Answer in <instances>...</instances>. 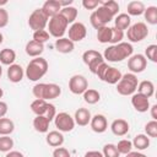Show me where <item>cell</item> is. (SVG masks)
<instances>
[{
	"label": "cell",
	"mask_w": 157,
	"mask_h": 157,
	"mask_svg": "<svg viewBox=\"0 0 157 157\" xmlns=\"http://www.w3.org/2000/svg\"><path fill=\"white\" fill-rule=\"evenodd\" d=\"M82 6L86 10H96L99 6V0H82Z\"/></svg>",
	"instance_id": "45"
},
{
	"label": "cell",
	"mask_w": 157,
	"mask_h": 157,
	"mask_svg": "<svg viewBox=\"0 0 157 157\" xmlns=\"http://www.w3.org/2000/svg\"><path fill=\"white\" fill-rule=\"evenodd\" d=\"M90 125H91V129L97 132V134H102L107 130L108 128V121H107V118L103 115V114H96L91 118V121H90Z\"/></svg>",
	"instance_id": "15"
},
{
	"label": "cell",
	"mask_w": 157,
	"mask_h": 157,
	"mask_svg": "<svg viewBox=\"0 0 157 157\" xmlns=\"http://www.w3.org/2000/svg\"><path fill=\"white\" fill-rule=\"evenodd\" d=\"M25 76V71L22 69L21 65L18 64H12L9 66L7 69V78L13 82V83H17V82H21L22 78Z\"/></svg>",
	"instance_id": "18"
},
{
	"label": "cell",
	"mask_w": 157,
	"mask_h": 157,
	"mask_svg": "<svg viewBox=\"0 0 157 157\" xmlns=\"http://www.w3.org/2000/svg\"><path fill=\"white\" fill-rule=\"evenodd\" d=\"M125 157H147V156L141 153V152H139V151H131L128 155H125Z\"/></svg>",
	"instance_id": "50"
},
{
	"label": "cell",
	"mask_w": 157,
	"mask_h": 157,
	"mask_svg": "<svg viewBox=\"0 0 157 157\" xmlns=\"http://www.w3.org/2000/svg\"><path fill=\"white\" fill-rule=\"evenodd\" d=\"M145 5L142 1H130L126 6V10H128V15L129 16H140L144 13L145 11Z\"/></svg>",
	"instance_id": "29"
},
{
	"label": "cell",
	"mask_w": 157,
	"mask_h": 157,
	"mask_svg": "<svg viewBox=\"0 0 157 157\" xmlns=\"http://www.w3.org/2000/svg\"><path fill=\"white\" fill-rule=\"evenodd\" d=\"M147 36H148V28H147V25L144 23V22H136V23L131 25L128 28V32H126L128 39L132 43L141 42Z\"/></svg>",
	"instance_id": "7"
},
{
	"label": "cell",
	"mask_w": 157,
	"mask_h": 157,
	"mask_svg": "<svg viewBox=\"0 0 157 157\" xmlns=\"http://www.w3.org/2000/svg\"><path fill=\"white\" fill-rule=\"evenodd\" d=\"M9 23V13L4 7H0V28L6 27Z\"/></svg>",
	"instance_id": "46"
},
{
	"label": "cell",
	"mask_w": 157,
	"mask_h": 157,
	"mask_svg": "<svg viewBox=\"0 0 157 157\" xmlns=\"http://www.w3.org/2000/svg\"><path fill=\"white\" fill-rule=\"evenodd\" d=\"M31 110L36 115H44L49 121H52L56 115L55 105L52 103H48L44 99H34L31 103Z\"/></svg>",
	"instance_id": "6"
},
{
	"label": "cell",
	"mask_w": 157,
	"mask_h": 157,
	"mask_svg": "<svg viewBox=\"0 0 157 157\" xmlns=\"http://www.w3.org/2000/svg\"><path fill=\"white\" fill-rule=\"evenodd\" d=\"M40 9L48 16V18H50V17H53V16H55L60 12L61 6H60L58 0H47Z\"/></svg>",
	"instance_id": "20"
},
{
	"label": "cell",
	"mask_w": 157,
	"mask_h": 157,
	"mask_svg": "<svg viewBox=\"0 0 157 157\" xmlns=\"http://www.w3.org/2000/svg\"><path fill=\"white\" fill-rule=\"evenodd\" d=\"M99 5L105 7L107 10H109L112 12L113 16H117L118 15V11H119V4L114 0H99Z\"/></svg>",
	"instance_id": "37"
},
{
	"label": "cell",
	"mask_w": 157,
	"mask_h": 157,
	"mask_svg": "<svg viewBox=\"0 0 157 157\" xmlns=\"http://www.w3.org/2000/svg\"><path fill=\"white\" fill-rule=\"evenodd\" d=\"M82 60H83V63L88 66V69H90V71H91L92 74H96L98 66H99L102 63H104L103 55H102L99 52L93 50V49L86 50V52L82 54Z\"/></svg>",
	"instance_id": "10"
},
{
	"label": "cell",
	"mask_w": 157,
	"mask_h": 157,
	"mask_svg": "<svg viewBox=\"0 0 157 157\" xmlns=\"http://www.w3.org/2000/svg\"><path fill=\"white\" fill-rule=\"evenodd\" d=\"M55 49L59 52V53H63V54H69L74 50L75 48V44L69 39V38H59L55 40Z\"/></svg>",
	"instance_id": "23"
},
{
	"label": "cell",
	"mask_w": 157,
	"mask_h": 157,
	"mask_svg": "<svg viewBox=\"0 0 157 157\" xmlns=\"http://www.w3.org/2000/svg\"><path fill=\"white\" fill-rule=\"evenodd\" d=\"M121 78V72L113 66H108L102 76V81L109 83V85H115L119 82V80Z\"/></svg>",
	"instance_id": "17"
},
{
	"label": "cell",
	"mask_w": 157,
	"mask_h": 157,
	"mask_svg": "<svg viewBox=\"0 0 157 157\" xmlns=\"http://www.w3.org/2000/svg\"><path fill=\"white\" fill-rule=\"evenodd\" d=\"M2 40H4V36H2V33L0 32V44L2 43Z\"/></svg>",
	"instance_id": "55"
},
{
	"label": "cell",
	"mask_w": 157,
	"mask_h": 157,
	"mask_svg": "<svg viewBox=\"0 0 157 157\" xmlns=\"http://www.w3.org/2000/svg\"><path fill=\"white\" fill-rule=\"evenodd\" d=\"M90 22H91V25H92V27H93L94 29H98V28L103 27V25H102L101 21L97 18V16L94 15V12L91 13V16H90Z\"/></svg>",
	"instance_id": "47"
},
{
	"label": "cell",
	"mask_w": 157,
	"mask_h": 157,
	"mask_svg": "<svg viewBox=\"0 0 157 157\" xmlns=\"http://www.w3.org/2000/svg\"><path fill=\"white\" fill-rule=\"evenodd\" d=\"M25 50H26V54H27L28 56L38 58V56H40V54L44 52V44L38 43V42H36V40L32 39V40L27 42Z\"/></svg>",
	"instance_id": "21"
},
{
	"label": "cell",
	"mask_w": 157,
	"mask_h": 157,
	"mask_svg": "<svg viewBox=\"0 0 157 157\" xmlns=\"http://www.w3.org/2000/svg\"><path fill=\"white\" fill-rule=\"evenodd\" d=\"M48 16L42 11V9H36L28 17V26L31 29H33V32L36 31H40L44 29L48 25Z\"/></svg>",
	"instance_id": "9"
},
{
	"label": "cell",
	"mask_w": 157,
	"mask_h": 157,
	"mask_svg": "<svg viewBox=\"0 0 157 157\" xmlns=\"http://www.w3.org/2000/svg\"><path fill=\"white\" fill-rule=\"evenodd\" d=\"M94 15L97 16V18L101 21V23L103 25V26H107L113 18H114V16L112 15V12L109 11V10H107L105 7H103V6H98L94 11Z\"/></svg>",
	"instance_id": "25"
},
{
	"label": "cell",
	"mask_w": 157,
	"mask_h": 157,
	"mask_svg": "<svg viewBox=\"0 0 157 157\" xmlns=\"http://www.w3.org/2000/svg\"><path fill=\"white\" fill-rule=\"evenodd\" d=\"M13 147V140L10 136H0V152H10Z\"/></svg>",
	"instance_id": "38"
},
{
	"label": "cell",
	"mask_w": 157,
	"mask_h": 157,
	"mask_svg": "<svg viewBox=\"0 0 157 157\" xmlns=\"http://www.w3.org/2000/svg\"><path fill=\"white\" fill-rule=\"evenodd\" d=\"M145 20L150 25H157V7L156 6H148L144 11Z\"/></svg>",
	"instance_id": "35"
},
{
	"label": "cell",
	"mask_w": 157,
	"mask_h": 157,
	"mask_svg": "<svg viewBox=\"0 0 157 157\" xmlns=\"http://www.w3.org/2000/svg\"><path fill=\"white\" fill-rule=\"evenodd\" d=\"M131 142H132V147H135L137 151H142L150 146V137L145 134H139L134 137Z\"/></svg>",
	"instance_id": "30"
},
{
	"label": "cell",
	"mask_w": 157,
	"mask_h": 157,
	"mask_svg": "<svg viewBox=\"0 0 157 157\" xmlns=\"http://www.w3.org/2000/svg\"><path fill=\"white\" fill-rule=\"evenodd\" d=\"M131 104L137 110L139 113H145L150 109V101L147 97L140 94V93H134L131 97Z\"/></svg>",
	"instance_id": "14"
},
{
	"label": "cell",
	"mask_w": 157,
	"mask_h": 157,
	"mask_svg": "<svg viewBox=\"0 0 157 157\" xmlns=\"http://www.w3.org/2000/svg\"><path fill=\"white\" fill-rule=\"evenodd\" d=\"M103 157H119L120 153L117 150V146L114 144H107L103 146Z\"/></svg>",
	"instance_id": "39"
},
{
	"label": "cell",
	"mask_w": 157,
	"mask_h": 157,
	"mask_svg": "<svg viewBox=\"0 0 157 157\" xmlns=\"http://www.w3.org/2000/svg\"><path fill=\"white\" fill-rule=\"evenodd\" d=\"M58 1H59V4H60L61 9H63V7H67V6H71V4L74 2L72 0H66V1H60V0H58Z\"/></svg>",
	"instance_id": "53"
},
{
	"label": "cell",
	"mask_w": 157,
	"mask_h": 157,
	"mask_svg": "<svg viewBox=\"0 0 157 157\" xmlns=\"http://www.w3.org/2000/svg\"><path fill=\"white\" fill-rule=\"evenodd\" d=\"M47 26H48V33H49V36L59 39V38H63V36L65 34L69 23L66 22V20L60 13H58V15L50 17V20L48 21V25Z\"/></svg>",
	"instance_id": "5"
},
{
	"label": "cell",
	"mask_w": 157,
	"mask_h": 157,
	"mask_svg": "<svg viewBox=\"0 0 157 157\" xmlns=\"http://www.w3.org/2000/svg\"><path fill=\"white\" fill-rule=\"evenodd\" d=\"M130 26H131V18L128 13H119L114 18V27L120 31L128 29Z\"/></svg>",
	"instance_id": "26"
},
{
	"label": "cell",
	"mask_w": 157,
	"mask_h": 157,
	"mask_svg": "<svg viewBox=\"0 0 157 157\" xmlns=\"http://www.w3.org/2000/svg\"><path fill=\"white\" fill-rule=\"evenodd\" d=\"M15 130V124L9 118H0V136H9Z\"/></svg>",
	"instance_id": "31"
},
{
	"label": "cell",
	"mask_w": 157,
	"mask_h": 157,
	"mask_svg": "<svg viewBox=\"0 0 157 157\" xmlns=\"http://www.w3.org/2000/svg\"><path fill=\"white\" fill-rule=\"evenodd\" d=\"M110 37H112V27L109 26H103L97 29V39L99 43H110Z\"/></svg>",
	"instance_id": "33"
},
{
	"label": "cell",
	"mask_w": 157,
	"mask_h": 157,
	"mask_svg": "<svg viewBox=\"0 0 157 157\" xmlns=\"http://www.w3.org/2000/svg\"><path fill=\"white\" fill-rule=\"evenodd\" d=\"M7 113V104L2 101H0V118H4Z\"/></svg>",
	"instance_id": "48"
},
{
	"label": "cell",
	"mask_w": 157,
	"mask_h": 157,
	"mask_svg": "<svg viewBox=\"0 0 157 157\" xmlns=\"http://www.w3.org/2000/svg\"><path fill=\"white\" fill-rule=\"evenodd\" d=\"M32 93L36 99H44L50 101L55 99L61 94V87L56 83H36L32 88Z\"/></svg>",
	"instance_id": "2"
},
{
	"label": "cell",
	"mask_w": 157,
	"mask_h": 157,
	"mask_svg": "<svg viewBox=\"0 0 157 157\" xmlns=\"http://www.w3.org/2000/svg\"><path fill=\"white\" fill-rule=\"evenodd\" d=\"M49 33H48V31H45V29H40V31H36V32H33V40H36V42H38V43H42V44H44L45 42H48L49 40Z\"/></svg>",
	"instance_id": "40"
},
{
	"label": "cell",
	"mask_w": 157,
	"mask_h": 157,
	"mask_svg": "<svg viewBox=\"0 0 157 157\" xmlns=\"http://www.w3.org/2000/svg\"><path fill=\"white\" fill-rule=\"evenodd\" d=\"M99 99H101V94L97 90L87 88L83 92V101L88 104H96L97 102H99Z\"/></svg>",
	"instance_id": "34"
},
{
	"label": "cell",
	"mask_w": 157,
	"mask_h": 157,
	"mask_svg": "<svg viewBox=\"0 0 157 157\" xmlns=\"http://www.w3.org/2000/svg\"><path fill=\"white\" fill-rule=\"evenodd\" d=\"M145 135L148 137H157V120H151L145 125Z\"/></svg>",
	"instance_id": "42"
},
{
	"label": "cell",
	"mask_w": 157,
	"mask_h": 157,
	"mask_svg": "<svg viewBox=\"0 0 157 157\" xmlns=\"http://www.w3.org/2000/svg\"><path fill=\"white\" fill-rule=\"evenodd\" d=\"M137 76L135 74L126 72L121 75V78L117 83V91L121 96H132L137 88Z\"/></svg>",
	"instance_id": "4"
},
{
	"label": "cell",
	"mask_w": 157,
	"mask_h": 157,
	"mask_svg": "<svg viewBox=\"0 0 157 157\" xmlns=\"http://www.w3.org/2000/svg\"><path fill=\"white\" fill-rule=\"evenodd\" d=\"M45 141L49 146L52 147H60L63 144H64V135L58 131V130H54V131H49L45 136Z\"/></svg>",
	"instance_id": "22"
},
{
	"label": "cell",
	"mask_w": 157,
	"mask_h": 157,
	"mask_svg": "<svg viewBox=\"0 0 157 157\" xmlns=\"http://www.w3.org/2000/svg\"><path fill=\"white\" fill-rule=\"evenodd\" d=\"M145 58H147L148 60H151L152 63H157V45L156 44H151L145 49Z\"/></svg>",
	"instance_id": "41"
},
{
	"label": "cell",
	"mask_w": 157,
	"mask_h": 157,
	"mask_svg": "<svg viewBox=\"0 0 157 157\" xmlns=\"http://www.w3.org/2000/svg\"><path fill=\"white\" fill-rule=\"evenodd\" d=\"M129 123L125 119H115L110 124V130L115 136H124L129 132Z\"/></svg>",
	"instance_id": "16"
},
{
	"label": "cell",
	"mask_w": 157,
	"mask_h": 157,
	"mask_svg": "<svg viewBox=\"0 0 157 157\" xmlns=\"http://www.w3.org/2000/svg\"><path fill=\"white\" fill-rule=\"evenodd\" d=\"M150 109H151V117H152V120H157V104H153Z\"/></svg>",
	"instance_id": "52"
},
{
	"label": "cell",
	"mask_w": 157,
	"mask_h": 157,
	"mask_svg": "<svg viewBox=\"0 0 157 157\" xmlns=\"http://www.w3.org/2000/svg\"><path fill=\"white\" fill-rule=\"evenodd\" d=\"M54 124H55V128L58 129V131H60V132H69V131H72L75 128L74 118L66 112L56 113V115L54 118Z\"/></svg>",
	"instance_id": "8"
},
{
	"label": "cell",
	"mask_w": 157,
	"mask_h": 157,
	"mask_svg": "<svg viewBox=\"0 0 157 157\" xmlns=\"http://www.w3.org/2000/svg\"><path fill=\"white\" fill-rule=\"evenodd\" d=\"M147 66V59L142 54H135L131 55L128 60V69L131 74H140L142 72Z\"/></svg>",
	"instance_id": "12"
},
{
	"label": "cell",
	"mask_w": 157,
	"mask_h": 157,
	"mask_svg": "<svg viewBox=\"0 0 157 157\" xmlns=\"http://www.w3.org/2000/svg\"><path fill=\"white\" fill-rule=\"evenodd\" d=\"M5 157H25V156L20 151H10V152L6 153Z\"/></svg>",
	"instance_id": "51"
},
{
	"label": "cell",
	"mask_w": 157,
	"mask_h": 157,
	"mask_svg": "<svg viewBox=\"0 0 157 157\" xmlns=\"http://www.w3.org/2000/svg\"><path fill=\"white\" fill-rule=\"evenodd\" d=\"M123 38H124V31H120V29H118L115 27H112V37H110L112 45L123 42Z\"/></svg>",
	"instance_id": "43"
},
{
	"label": "cell",
	"mask_w": 157,
	"mask_h": 157,
	"mask_svg": "<svg viewBox=\"0 0 157 157\" xmlns=\"http://www.w3.org/2000/svg\"><path fill=\"white\" fill-rule=\"evenodd\" d=\"M65 20L67 23H74L75 20L77 18V9L74 7V6H67V7H63L59 12Z\"/></svg>",
	"instance_id": "32"
},
{
	"label": "cell",
	"mask_w": 157,
	"mask_h": 157,
	"mask_svg": "<svg viewBox=\"0 0 157 157\" xmlns=\"http://www.w3.org/2000/svg\"><path fill=\"white\" fill-rule=\"evenodd\" d=\"M53 157H71V155H70L67 148L60 146V147H56L53 151Z\"/></svg>",
	"instance_id": "44"
},
{
	"label": "cell",
	"mask_w": 157,
	"mask_h": 157,
	"mask_svg": "<svg viewBox=\"0 0 157 157\" xmlns=\"http://www.w3.org/2000/svg\"><path fill=\"white\" fill-rule=\"evenodd\" d=\"M48 61L42 58V56H38V58H34L32 59L28 64H27V67H26V71H25V75L26 77L29 80V81H38L39 78H42L47 71H48Z\"/></svg>",
	"instance_id": "3"
},
{
	"label": "cell",
	"mask_w": 157,
	"mask_h": 157,
	"mask_svg": "<svg viewBox=\"0 0 157 157\" xmlns=\"http://www.w3.org/2000/svg\"><path fill=\"white\" fill-rule=\"evenodd\" d=\"M136 90H137V93H140V94H142V96L150 98V97H152L153 93H155V85H153L152 81L145 80V81L139 82Z\"/></svg>",
	"instance_id": "24"
},
{
	"label": "cell",
	"mask_w": 157,
	"mask_h": 157,
	"mask_svg": "<svg viewBox=\"0 0 157 157\" xmlns=\"http://www.w3.org/2000/svg\"><path fill=\"white\" fill-rule=\"evenodd\" d=\"M83 157H103V155L99 151H88L85 153Z\"/></svg>",
	"instance_id": "49"
},
{
	"label": "cell",
	"mask_w": 157,
	"mask_h": 157,
	"mask_svg": "<svg viewBox=\"0 0 157 157\" xmlns=\"http://www.w3.org/2000/svg\"><path fill=\"white\" fill-rule=\"evenodd\" d=\"M91 112L87 109V108H78L76 112H75V115H74V120H75V124H77L78 126H86L90 124L91 121Z\"/></svg>",
	"instance_id": "19"
},
{
	"label": "cell",
	"mask_w": 157,
	"mask_h": 157,
	"mask_svg": "<svg viewBox=\"0 0 157 157\" xmlns=\"http://www.w3.org/2000/svg\"><path fill=\"white\" fill-rule=\"evenodd\" d=\"M2 96H4V91L2 88H0V98H2Z\"/></svg>",
	"instance_id": "56"
},
{
	"label": "cell",
	"mask_w": 157,
	"mask_h": 157,
	"mask_svg": "<svg viewBox=\"0 0 157 157\" xmlns=\"http://www.w3.org/2000/svg\"><path fill=\"white\" fill-rule=\"evenodd\" d=\"M50 121L44 115H36L33 119V128L38 132H48Z\"/></svg>",
	"instance_id": "27"
},
{
	"label": "cell",
	"mask_w": 157,
	"mask_h": 157,
	"mask_svg": "<svg viewBox=\"0 0 157 157\" xmlns=\"http://www.w3.org/2000/svg\"><path fill=\"white\" fill-rule=\"evenodd\" d=\"M16 60V53L13 49L10 48H5L2 50H0V63L2 65H12Z\"/></svg>",
	"instance_id": "28"
},
{
	"label": "cell",
	"mask_w": 157,
	"mask_h": 157,
	"mask_svg": "<svg viewBox=\"0 0 157 157\" xmlns=\"http://www.w3.org/2000/svg\"><path fill=\"white\" fill-rule=\"evenodd\" d=\"M86 34H87V29L82 22H74L69 27V39L72 43L81 42L82 39H85Z\"/></svg>",
	"instance_id": "13"
},
{
	"label": "cell",
	"mask_w": 157,
	"mask_h": 157,
	"mask_svg": "<svg viewBox=\"0 0 157 157\" xmlns=\"http://www.w3.org/2000/svg\"><path fill=\"white\" fill-rule=\"evenodd\" d=\"M88 88V81L82 75H74L69 80V90L74 94H83Z\"/></svg>",
	"instance_id": "11"
},
{
	"label": "cell",
	"mask_w": 157,
	"mask_h": 157,
	"mask_svg": "<svg viewBox=\"0 0 157 157\" xmlns=\"http://www.w3.org/2000/svg\"><path fill=\"white\" fill-rule=\"evenodd\" d=\"M6 4H7V0H0V7L2 5H6Z\"/></svg>",
	"instance_id": "54"
},
{
	"label": "cell",
	"mask_w": 157,
	"mask_h": 157,
	"mask_svg": "<svg viewBox=\"0 0 157 157\" xmlns=\"http://www.w3.org/2000/svg\"><path fill=\"white\" fill-rule=\"evenodd\" d=\"M117 150H118V152L120 153V155H128L129 152H131L132 151V142L130 141V140H126V139H123V140H120L117 145Z\"/></svg>",
	"instance_id": "36"
},
{
	"label": "cell",
	"mask_w": 157,
	"mask_h": 157,
	"mask_svg": "<svg viewBox=\"0 0 157 157\" xmlns=\"http://www.w3.org/2000/svg\"><path fill=\"white\" fill-rule=\"evenodd\" d=\"M134 48L128 42H120L114 45H109L107 49H104L103 59L110 61V63H118L123 61L124 59H129L132 55Z\"/></svg>",
	"instance_id": "1"
},
{
	"label": "cell",
	"mask_w": 157,
	"mask_h": 157,
	"mask_svg": "<svg viewBox=\"0 0 157 157\" xmlns=\"http://www.w3.org/2000/svg\"><path fill=\"white\" fill-rule=\"evenodd\" d=\"M1 75H2V67H1V65H0V78H1Z\"/></svg>",
	"instance_id": "57"
}]
</instances>
